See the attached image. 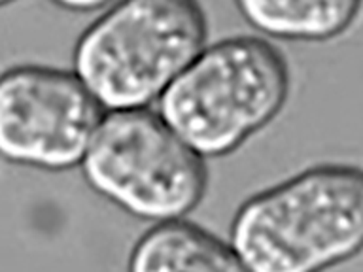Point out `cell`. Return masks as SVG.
<instances>
[{"instance_id":"obj_1","label":"cell","mask_w":363,"mask_h":272,"mask_svg":"<svg viewBox=\"0 0 363 272\" xmlns=\"http://www.w3.org/2000/svg\"><path fill=\"white\" fill-rule=\"evenodd\" d=\"M229 244L250 272H325L363 246V174L316 164L244 200Z\"/></svg>"},{"instance_id":"obj_2","label":"cell","mask_w":363,"mask_h":272,"mask_svg":"<svg viewBox=\"0 0 363 272\" xmlns=\"http://www.w3.org/2000/svg\"><path fill=\"white\" fill-rule=\"evenodd\" d=\"M208 40L206 13L189 0H129L79 34L72 72L104 112L150 108Z\"/></svg>"},{"instance_id":"obj_3","label":"cell","mask_w":363,"mask_h":272,"mask_svg":"<svg viewBox=\"0 0 363 272\" xmlns=\"http://www.w3.org/2000/svg\"><path fill=\"white\" fill-rule=\"evenodd\" d=\"M289 85L288 61L269 40L237 34L204 45L157 113L203 159L223 157L277 119Z\"/></svg>"},{"instance_id":"obj_4","label":"cell","mask_w":363,"mask_h":272,"mask_svg":"<svg viewBox=\"0 0 363 272\" xmlns=\"http://www.w3.org/2000/svg\"><path fill=\"white\" fill-rule=\"evenodd\" d=\"M87 186L138 220H184L208 189V166L152 108L106 112L82 159Z\"/></svg>"},{"instance_id":"obj_5","label":"cell","mask_w":363,"mask_h":272,"mask_svg":"<svg viewBox=\"0 0 363 272\" xmlns=\"http://www.w3.org/2000/svg\"><path fill=\"white\" fill-rule=\"evenodd\" d=\"M104 113L72 70L8 68L0 74V157L50 172L79 166Z\"/></svg>"},{"instance_id":"obj_6","label":"cell","mask_w":363,"mask_h":272,"mask_svg":"<svg viewBox=\"0 0 363 272\" xmlns=\"http://www.w3.org/2000/svg\"><path fill=\"white\" fill-rule=\"evenodd\" d=\"M127 272H250L229 240L187 220L153 223L136 238Z\"/></svg>"},{"instance_id":"obj_7","label":"cell","mask_w":363,"mask_h":272,"mask_svg":"<svg viewBox=\"0 0 363 272\" xmlns=\"http://www.w3.org/2000/svg\"><path fill=\"white\" fill-rule=\"evenodd\" d=\"M238 11L259 33L278 40L325 42L345 34L359 16L357 0L238 2Z\"/></svg>"},{"instance_id":"obj_8","label":"cell","mask_w":363,"mask_h":272,"mask_svg":"<svg viewBox=\"0 0 363 272\" xmlns=\"http://www.w3.org/2000/svg\"><path fill=\"white\" fill-rule=\"evenodd\" d=\"M59 8L62 10L76 11V13H84V11H89V13H101L104 8H108V2H101V0H82V2H74V0H68V2H59Z\"/></svg>"}]
</instances>
